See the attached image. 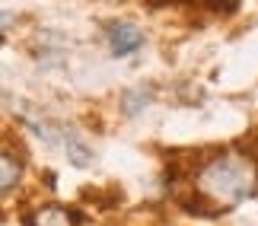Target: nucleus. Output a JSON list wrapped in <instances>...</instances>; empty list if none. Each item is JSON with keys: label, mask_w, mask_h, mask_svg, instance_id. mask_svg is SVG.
I'll list each match as a JSON object with an SVG mask.
<instances>
[{"label": "nucleus", "mask_w": 258, "mask_h": 226, "mask_svg": "<svg viewBox=\"0 0 258 226\" xmlns=\"http://www.w3.org/2000/svg\"><path fill=\"white\" fill-rule=\"evenodd\" d=\"M26 223L29 226H80V213L67 210V207H54V204H51V207L35 210Z\"/></svg>", "instance_id": "nucleus-3"}, {"label": "nucleus", "mask_w": 258, "mask_h": 226, "mask_svg": "<svg viewBox=\"0 0 258 226\" xmlns=\"http://www.w3.org/2000/svg\"><path fill=\"white\" fill-rule=\"evenodd\" d=\"M64 150H67V163H74L77 169H86L93 163V150L86 146V140L77 131H64Z\"/></svg>", "instance_id": "nucleus-4"}, {"label": "nucleus", "mask_w": 258, "mask_h": 226, "mask_svg": "<svg viewBox=\"0 0 258 226\" xmlns=\"http://www.w3.org/2000/svg\"><path fill=\"white\" fill-rule=\"evenodd\" d=\"M255 182H258V172L249 156L223 153L198 169L195 201H185V207L201 213V217H217L223 207H233V204L249 198Z\"/></svg>", "instance_id": "nucleus-1"}, {"label": "nucleus", "mask_w": 258, "mask_h": 226, "mask_svg": "<svg viewBox=\"0 0 258 226\" xmlns=\"http://www.w3.org/2000/svg\"><path fill=\"white\" fill-rule=\"evenodd\" d=\"M141 102H147V96H144V93H127V96H124V109H127V115H134Z\"/></svg>", "instance_id": "nucleus-7"}, {"label": "nucleus", "mask_w": 258, "mask_h": 226, "mask_svg": "<svg viewBox=\"0 0 258 226\" xmlns=\"http://www.w3.org/2000/svg\"><path fill=\"white\" fill-rule=\"evenodd\" d=\"M19 175H23V163L16 160L10 150H4V156H0V188L4 191H13Z\"/></svg>", "instance_id": "nucleus-5"}, {"label": "nucleus", "mask_w": 258, "mask_h": 226, "mask_svg": "<svg viewBox=\"0 0 258 226\" xmlns=\"http://www.w3.org/2000/svg\"><path fill=\"white\" fill-rule=\"evenodd\" d=\"M211 10H217V13H236L239 10V0H204Z\"/></svg>", "instance_id": "nucleus-6"}, {"label": "nucleus", "mask_w": 258, "mask_h": 226, "mask_svg": "<svg viewBox=\"0 0 258 226\" xmlns=\"http://www.w3.org/2000/svg\"><path fill=\"white\" fill-rule=\"evenodd\" d=\"M144 45V29L137 23H127V19H118V23L108 26V48H112L115 57H124L137 51Z\"/></svg>", "instance_id": "nucleus-2"}]
</instances>
